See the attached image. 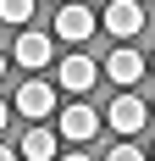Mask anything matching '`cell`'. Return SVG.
I'll list each match as a JSON object with an SVG mask.
<instances>
[{
	"instance_id": "9c48e42d",
	"label": "cell",
	"mask_w": 155,
	"mask_h": 161,
	"mask_svg": "<svg viewBox=\"0 0 155 161\" xmlns=\"http://www.w3.org/2000/svg\"><path fill=\"white\" fill-rule=\"evenodd\" d=\"M17 156H22V161H56V133L33 122V128L22 133V150H17Z\"/></svg>"
},
{
	"instance_id": "ba28073f",
	"label": "cell",
	"mask_w": 155,
	"mask_h": 161,
	"mask_svg": "<svg viewBox=\"0 0 155 161\" xmlns=\"http://www.w3.org/2000/svg\"><path fill=\"white\" fill-rule=\"evenodd\" d=\"M61 133L78 139V145L94 139V133H100V111H89V106H67V111H61Z\"/></svg>"
},
{
	"instance_id": "5bb4252c",
	"label": "cell",
	"mask_w": 155,
	"mask_h": 161,
	"mask_svg": "<svg viewBox=\"0 0 155 161\" xmlns=\"http://www.w3.org/2000/svg\"><path fill=\"white\" fill-rule=\"evenodd\" d=\"M61 161H89V156H83V150H72V156H61Z\"/></svg>"
},
{
	"instance_id": "4fadbf2b",
	"label": "cell",
	"mask_w": 155,
	"mask_h": 161,
	"mask_svg": "<svg viewBox=\"0 0 155 161\" xmlns=\"http://www.w3.org/2000/svg\"><path fill=\"white\" fill-rule=\"evenodd\" d=\"M6 122H11V111H6V100H0V128H6Z\"/></svg>"
},
{
	"instance_id": "e0dca14e",
	"label": "cell",
	"mask_w": 155,
	"mask_h": 161,
	"mask_svg": "<svg viewBox=\"0 0 155 161\" xmlns=\"http://www.w3.org/2000/svg\"><path fill=\"white\" fill-rule=\"evenodd\" d=\"M150 161H155V150H150Z\"/></svg>"
},
{
	"instance_id": "ac0fdd59",
	"label": "cell",
	"mask_w": 155,
	"mask_h": 161,
	"mask_svg": "<svg viewBox=\"0 0 155 161\" xmlns=\"http://www.w3.org/2000/svg\"><path fill=\"white\" fill-rule=\"evenodd\" d=\"M150 67H155V61H150Z\"/></svg>"
},
{
	"instance_id": "7a4b0ae2",
	"label": "cell",
	"mask_w": 155,
	"mask_h": 161,
	"mask_svg": "<svg viewBox=\"0 0 155 161\" xmlns=\"http://www.w3.org/2000/svg\"><path fill=\"white\" fill-rule=\"evenodd\" d=\"M94 78H100V67L83 56V50H72V56H61V67H56V83L61 89H72V95H89Z\"/></svg>"
},
{
	"instance_id": "7c38bea8",
	"label": "cell",
	"mask_w": 155,
	"mask_h": 161,
	"mask_svg": "<svg viewBox=\"0 0 155 161\" xmlns=\"http://www.w3.org/2000/svg\"><path fill=\"white\" fill-rule=\"evenodd\" d=\"M0 161H17V150H11V145H0Z\"/></svg>"
},
{
	"instance_id": "8992f818",
	"label": "cell",
	"mask_w": 155,
	"mask_h": 161,
	"mask_svg": "<svg viewBox=\"0 0 155 161\" xmlns=\"http://www.w3.org/2000/svg\"><path fill=\"white\" fill-rule=\"evenodd\" d=\"M17 61L28 67V72H39V67H50V56H56V39H50V33H22V39H17V50H11Z\"/></svg>"
},
{
	"instance_id": "30bf717a",
	"label": "cell",
	"mask_w": 155,
	"mask_h": 161,
	"mask_svg": "<svg viewBox=\"0 0 155 161\" xmlns=\"http://www.w3.org/2000/svg\"><path fill=\"white\" fill-rule=\"evenodd\" d=\"M33 11H39V0H0V22H11V28H28Z\"/></svg>"
},
{
	"instance_id": "6da1fadb",
	"label": "cell",
	"mask_w": 155,
	"mask_h": 161,
	"mask_svg": "<svg viewBox=\"0 0 155 161\" xmlns=\"http://www.w3.org/2000/svg\"><path fill=\"white\" fill-rule=\"evenodd\" d=\"M105 122H111L116 133H122V139H133V133H139L144 122H150V106H144L139 95H116V100L105 106Z\"/></svg>"
},
{
	"instance_id": "9a60e30c",
	"label": "cell",
	"mask_w": 155,
	"mask_h": 161,
	"mask_svg": "<svg viewBox=\"0 0 155 161\" xmlns=\"http://www.w3.org/2000/svg\"><path fill=\"white\" fill-rule=\"evenodd\" d=\"M0 78H6V56H0Z\"/></svg>"
},
{
	"instance_id": "3957f363",
	"label": "cell",
	"mask_w": 155,
	"mask_h": 161,
	"mask_svg": "<svg viewBox=\"0 0 155 161\" xmlns=\"http://www.w3.org/2000/svg\"><path fill=\"white\" fill-rule=\"evenodd\" d=\"M17 111L28 117V122H45V117L56 111V83H39V78H28L22 89H17Z\"/></svg>"
},
{
	"instance_id": "8fae6325",
	"label": "cell",
	"mask_w": 155,
	"mask_h": 161,
	"mask_svg": "<svg viewBox=\"0 0 155 161\" xmlns=\"http://www.w3.org/2000/svg\"><path fill=\"white\" fill-rule=\"evenodd\" d=\"M105 161H150V156H144L133 139H122V145H111V156H105Z\"/></svg>"
},
{
	"instance_id": "277c9868",
	"label": "cell",
	"mask_w": 155,
	"mask_h": 161,
	"mask_svg": "<svg viewBox=\"0 0 155 161\" xmlns=\"http://www.w3.org/2000/svg\"><path fill=\"white\" fill-rule=\"evenodd\" d=\"M105 78H111V83H122V95H127V89L144 78V56H139L133 45H116V50L105 56Z\"/></svg>"
},
{
	"instance_id": "2e32d148",
	"label": "cell",
	"mask_w": 155,
	"mask_h": 161,
	"mask_svg": "<svg viewBox=\"0 0 155 161\" xmlns=\"http://www.w3.org/2000/svg\"><path fill=\"white\" fill-rule=\"evenodd\" d=\"M150 117H155V106H150Z\"/></svg>"
},
{
	"instance_id": "52a82bcc",
	"label": "cell",
	"mask_w": 155,
	"mask_h": 161,
	"mask_svg": "<svg viewBox=\"0 0 155 161\" xmlns=\"http://www.w3.org/2000/svg\"><path fill=\"white\" fill-rule=\"evenodd\" d=\"M89 33H94V11H89V6H61V11H56V39L83 45Z\"/></svg>"
},
{
	"instance_id": "5b68a950",
	"label": "cell",
	"mask_w": 155,
	"mask_h": 161,
	"mask_svg": "<svg viewBox=\"0 0 155 161\" xmlns=\"http://www.w3.org/2000/svg\"><path fill=\"white\" fill-rule=\"evenodd\" d=\"M105 28H111V39L144 33V6H139V0H111V6H105Z\"/></svg>"
}]
</instances>
